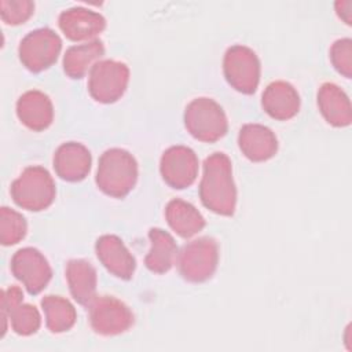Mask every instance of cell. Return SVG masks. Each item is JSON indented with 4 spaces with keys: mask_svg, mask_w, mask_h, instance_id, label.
I'll use <instances>...</instances> for the list:
<instances>
[{
    "mask_svg": "<svg viewBox=\"0 0 352 352\" xmlns=\"http://www.w3.org/2000/svg\"><path fill=\"white\" fill-rule=\"evenodd\" d=\"M165 217L169 227L182 238H190L205 227L202 214L191 204L179 198L168 202Z\"/></svg>",
    "mask_w": 352,
    "mask_h": 352,
    "instance_id": "obj_22",
    "label": "cell"
},
{
    "mask_svg": "<svg viewBox=\"0 0 352 352\" xmlns=\"http://www.w3.org/2000/svg\"><path fill=\"white\" fill-rule=\"evenodd\" d=\"M318 106L324 120L334 126H346L352 121L351 102L346 94L333 82L319 88Z\"/></svg>",
    "mask_w": 352,
    "mask_h": 352,
    "instance_id": "obj_19",
    "label": "cell"
},
{
    "mask_svg": "<svg viewBox=\"0 0 352 352\" xmlns=\"http://www.w3.org/2000/svg\"><path fill=\"white\" fill-rule=\"evenodd\" d=\"M337 14L345 21V23L351 25V10H352V1H337L336 3Z\"/></svg>",
    "mask_w": 352,
    "mask_h": 352,
    "instance_id": "obj_28",
    "label": "cell"
},
{
    "mask_svg": "<svg viewBox=\"0 0 352 352\" xmlns=\"http://www.w3.org/2000/svg\"><path fill=\"white\" fill-rule=\"evenodd\" d=\"M62 48L60 37L50 28L28 33L18 48L19 59L30 72L38 73L48 69L58 58Z\"/></svg>",
    "mask_w": 352,
    "mask_h": 352,
    "instance_id": "obj_7",
    "label": "cell"
},
{
    "mask_svg": "<svg viewBox=\"0 0 352 352\" xmlns=\"http://www.w3.org/2000/svg\"><path fill=\"white\" fill-rule=\"evenodd\" d=\"M34 10V3L30 0H1V19L8 25H19L30 18Z\"/></svg>",
    "mask_w": 352,
    "mask_h": 352,
    "instance_id": "obj_26",
    "label": "cell"
},
{
    "mask_svg": "<svg viewBox=\"0 0 352 352\" xmlns=\"http://www.w3.org/2000/svg\"><path fill=\"white\" fill-rule=\"evenodd\" d=\"M54 169L63 180L80 182L91 169V153L81 143H63L54 155Z\"/></svg>",
    "mask_w": 352,
    "mask_h": 352,
    "instance_id": "obj_15",
    "label": "cell"
},
{
    "mask_svg": "<svg viewBox=\"0 0 352 352\" xmlns=\"http://www.w3.org/2000/svg\"><path fill=\"white\" fill-rule=\"evenodd\" d=\"M202 204L212 212L231 216L236 205V188L232 180L231 161L224 153H213L204 162L199 183Z\"/></svg>",
    "mask_w": 352,
    "mask_h": 352,
    "instance_id": "obj_1",
    "label": "cell"
},
{
    "mask_svg": "<svg viewBox=\"0 0 352 352\" xmlns=\"http://www.w3.org/2000/svg\"><path fill=\"white\" fill-rule=\"evenodd\" d=\"M223 70L228 84L242 94H253L260 81V60L253 50L232 45L226 51Z\"/></svg>",
    "mask_w": 352,
    "mask_h": 352,
    "instance_id": "obj_8",
    "label": "cell"
},
{
    "mask_svg": "<svg viewBox=\"0 0 352 352\" xmlns=\"http://www.w3.org/2000/svg\"><path fill=\"white\" fill-rule=\"evenodd\" d=\"M160 170L166 184L182 190L195 182L198 158L190 147L172 146L162 154Z\"/></svg>",
    "mask_w": 352,
    "mask_h": 352,
    "instance_id": "obj_11",
    "label": "cell"
},
{
    "mask_svg": "<svg viewBox=\"0 0 352 352\" xmlns=\"http://www.w3.org/2000/svg\"><path fill=\"white\" fill-rule=\"evenodd\" d=\"M41 307L50 331L63 333L74 326L77 314L69 300L60 296H45L41 300Z\"/></svg>",
    "mask_w": 352,
    "mask_h": 352,
    "instance_id": "obj_24",
    "label": "cell"
},
{
    "mask_svg": "<svg viewBox=\"0 0 352 352\" xmlns=\"http://www.w3.org/2000/svg\"><path fill=\"white\" fill-rule=\"evenodd\" d=\"M176 261L184 279L190 282H204L216 271L219 246L214 239L208 236L194 239L182 248Z\"/></svg>",
    "mask_w": 352,
    "mask_h": 352,
    "instance_id": "obj_5",
    "label": "cell"
},
{
    "mask_svg": "<svg viewBox=\"0 0 352 352\" xmlns=\"http://www.w3.org/2000/svg\"><path fill=\"white\" fill-rule=\"evenodd\" d=\"M129 81V69L118 60H100L89 70L88 91L91 96L100 103H113L118 100L126 89Z\"/></svg>",
    "mask_w": 352,
    "mask_h": 352,
    "instance_id": "obj_6",
    "label": "cell"
},
{
    "mask_svg": "<svg viewBox=\"0 0 352 352\" xmlns=\"http://www.w3.org/2000/svg\"><path fill=\"white\" fill-rule=\"evenodd\" d=\"M16 116L29 129L44 131L54 120V107L44 92L33 89L19 96L16 102Z\"/></svg>",
    "mask_w": 352,
    "mask_h": 352,
    "instance_id": "obj_17",
    "label": "cell"
},
{
    "mask_svg": "<svg viewBox=\"0 0 352 352\" xmlns=\"http://www.w3.org/2000/svg\"><path fill=\"white\" fill-rule=\"evenodd\" d=\"M1 316L4 326L10 320L11 329L19 336L34 334L41 323L37 308L23 302V294L18 286L1 292Z\"/></svg>",
    "mask_w": 352,
    "mask_h": 352,
    "instance_id": "obj_12",
    "label": "cell"
},
{
    "mask_svg": "<svg viewBox=\"0 0 352 352\" xmlns=\"http://www.w3.org/2000/svg\"><path fill=\"white\" fill-rule=\"evenodd\" d=\"M148 238L151 248L144 258L146 267L155 274L169 271L177 258V246L173 236L161 228H151Z\"/></svg>",
    "mask_w": 352,
    "mask_h": 352,
    "instance_id": "obj_21",
    "label": "cell"
},
{
    "mask_svg": "<svg viewBox=\"0 0 352 352\" xmlns=\"http://www.w3.org/2000/svg\"><path fill=\"white\" fill-rule=\"evenodd\" d=\"M66 279L73 298L81 304L88 305L96 296V271L91 263L74 258L66 265Z\"/></svg>",
    "mask_w": 352,
    "mask_h": 352,
    "instance_id": "obj_20",
    "label": "cell"
},
{
    "mask_svg": "<svg viewBox=\"0 0 352 352\" xmlns=\"http://www.w3.org/2000/svg\"><path fill=\"white\" fill-rule=\"evenodd\" d=\"M138 164L131 153L122 148H109L100 158L96 172V184L107 195L125 197L136 184Z\"/></svg>",
    "mask_w": 352,
    "mask_h": 352,
    "instance_id": "obj_2",
    "label": "cell"
},
{
    "mask_svg": "<svg viewBox=\"0 0 352 352\" xmlns=\"http://www.w3.org/2000/svg\"><path fill=\"white\" fill-rule=\"evenodd\" d=\"M11 197L18 206L38 212L54 202L55 183L45 168L29 166L12 182Z\"/></svg>",
    "mask_w": 352,
    "mask_h": 352,
    "instance_id": "obj_3",
    "label": "cell"
},
{
    "mask_svg": "<svg viewBox=\"0 0 352 352\" xmlns=\"http://www.w3.org/2000/svg\"><path fill=\"white\" fill-rule=\"evenodd\" d=\"M26 231L25 217L16 210L3 206L0 210V242L4 246L15 245L25 238Z\"/></svg>",
    "mask_w": 352,
    "mask_h": 352,
    "instance_id": "obj_25",
    "label": "cell"
},
{
    "mask_svg": "<svg viewBox=\"0 0 352 352\" xmlns=\"http://www.w3.org/2000/svg\"><path fill=\"white\" fill-rule=\"evenodd\" d=\"M87 307L89 323L98 334L116 336L133 324V314L116 297L96 296Z\"/></svg>",
    "mask_w": 352,
    "mask_h": 352,
    "instance_id": "obj_9",
    "label": "cell"
},
{
    "mask_svg": "<svg viewBox=\"0 0 352 352\" xmlns=\"http://www.w3.org/2000/svg\"><path fill=\"white\" fill-rule=\"evenodd\" d=\"M330 59L337 72L346 78L352 76V41L351 38H340L330 48Z\"/></svg>",
    "mask_w": 352,
    "mask_h": 352,
    "instance_id": "obj_27",
    "label": "cell"
},
{
    "mask_svg": "<svg viewBox=\"0 0 352 352\" xmlns=\"http://www.w3.org/2000/svg\"><path fill=\"white\" fill-rule=\"evenodd\" d=\"M238 144L243 155L254 162L270 160L278 150V140L274 132L260 124L243 125L239 131Z\"/></svg>",
    "mask_w": 352,
    "mask_h": 352,
    "instance_id": "obj_16",
    "label": "cell"
},
{
    "mask_svg": "<svg viewBox=\"0 0 352 352\" xmlns=\"http://www.w3.org/2000/svg\"><path fill=\"white\" fill-rule=\"evenodd\" d=\"M96 254L109 272L121 279L132 278L136 261L122 241L116 235H102L96 241Z\"/></svg>",
    "mask_w": 352,
    "mask_h": 352,
    "instance_id": "obj_14",
    "label": "cell"
},
{
    "mask_svg": "<svg viewBox=\"0 0 352 352\" xmlns=\"http://www.w3.org/2000/svg\"><path fill=\"white\" fill-rule=\"evenodd\" d=\"M187 131L201 142H216L227 132V117L221 106L210 98L191 100L184 111Z\"/></svg>",
    "mask_w": 352,
    "mask_h": 352,
    "instance_id": "obj_4",
    "label": "cell"
},
{
    "mask_svg": "<svg viewBox=\"0 0 352 352\" xmlns=\"http://www.w3.org/2000/svg\"><path fill=\"white\" fill-rule=\"evenodd\" d=\"M11 271L30 294H38L52 276L47 258L34 248L19 249L11 258Z\"/></svg>",
    "mask_w": 352,
    "mask_h": 352,
    "instance_id": "obj_10",
    "label": "cell"
},
{
    "mask_svg": "<svg viewBox=\"0 0 352 352\" xmlns=\"http://www.w3.org/2000/svg\"><path fill=\"white\" fill-rule=\"evenodd\" d=\"M263 109L275 120H289L298 113L300 96L296 88L286 81H274L263 92Z\"/></svg>",
    "mask_w": 352,
    "mask_h": 352,
    "instance_id": "obj_18",
    "label": "cell"
},
{
    "mask_svg": "<svg viewBox=\"0 0 352 352\" xmlns=\"http://www.w3.org/2000/svg\"><path fill=\"white\" fill-rule=\"evenodd\" d=\"M58 23L63 34L73 41H92L106 28V19L99 12L84 7L65 10L59 15Z\"/></svg>",
    "mask_w": 352,
    "mask_h": 352,
    "instance_id": "obj_13",
    "label": "cell"
},
{
    "mask_svg": "<svg viewBox=\"0 0 352 352\" xmlns=\"http://www.w3.org/2000/svg\"><path fill=\"white\" fill-rule=\"evenodd\" d=\"M104 54V47L100 40H92L84 44L67 48L63 56L65 73L72 78L84 77L96 60Z\"/></svg>",
    "mask_w": 352,
    "mask_h": 352,
    "instance_id": "obj_23",
    "label": "cell"
}]
</instances>
